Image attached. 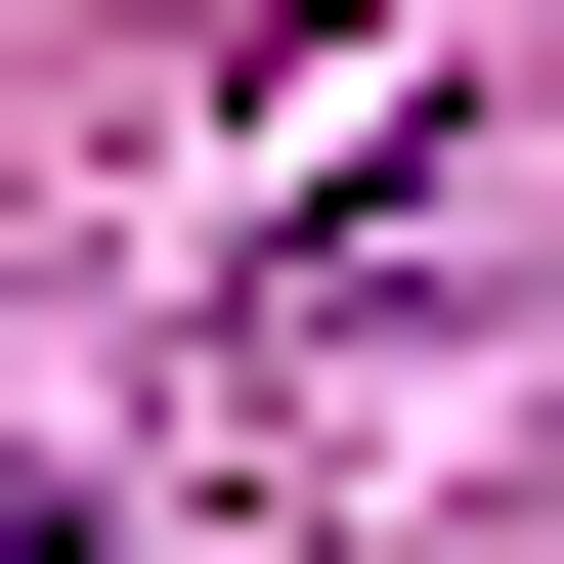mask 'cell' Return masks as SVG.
Segmentation results:
<instances>
[{
	"label": "cell",
	"mask_w": 564,
	"mask_h": 564,
	"mask_svg": "<svg viewBox=\"0 0 564 564\" xmlns=\"http://www.w3.org/2000/svg\"><path fill=\"white\" fill-rule=\"evenodd\" d=\"M0 564H131V521H87V478H0Z\"/></svg>",
	"instance_id": "6da1fadb"
}]
</instances>
